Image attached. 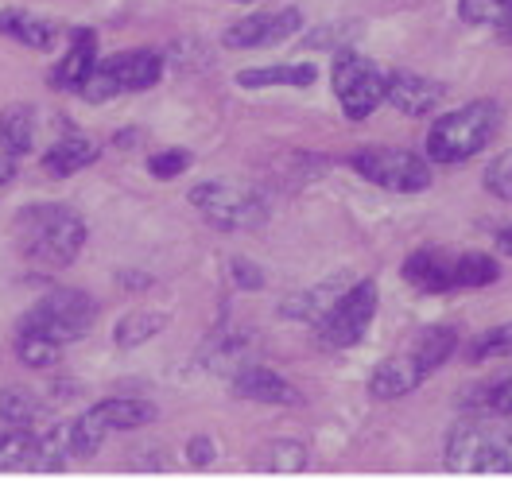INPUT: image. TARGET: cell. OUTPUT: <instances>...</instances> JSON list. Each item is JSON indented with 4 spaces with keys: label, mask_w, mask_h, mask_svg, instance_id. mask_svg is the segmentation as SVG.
<instances>
[{
    "label": "cell",
    "mask_w": 512,
    "mask_h": 481,
    "mask_svg": "<svg viewBox=\"0 0 512 481\" xmlns=\"http://www.w3.org/2000/svg\"><path fill=\"white\" fill-rule=\"evenodd\" d=\"M12 233H16L20 257L39 268H66L78 260L86 245V222L59 202H35L28 210H20Z\"/></svg>",
    "instance_id": "cell-1"
},
{
    "label": "cell",
    "mask_w": 512,
    "mask_h": 481,
    "mask_svg": "<svg viewBox=\"0 0 512 481\" xmlns=\"http://www.w3.org/2000/svg\"><path fill=\"white\" fill-rule=\"evenodd\" d=\"M501 132V105L497 101H470L454 113H443L431 132H427V160L454 167V163L474 160L493 144V136Z\"/></svg>",
    "instance_id": "cell-2"
},
{
    "label": "cell",
    "mask_w": 512,
    "mask_h": 481,
    "mask_svg": "<svg viewBox=\"0 0 512 481\" xmlns=\"http://www.w3.org/2000/svg\"><path fill=\"white\" fill-rule=\"evenodd\" d=\"M447 470L512 474V431L493 416H466L447 435Z\"/></svg>",
    "instance_id": "cell-3"
},
{
    "label": "cell",
    "mask_w": 512,
    "mask_h": 481,
    "mask_svg": "<svg viewBox=\"0 0 512 481\" xmlns=\"http://www.w3.org/2000/svg\"><path fill=\"white\" fill-rule=\"evenodd\" d=\"M97 315H101V307H97L94 295H86V291L78 288H59L47 291L32 311L20 319L16 330L39 334V338H47L55 346H70V342H78V338H86L94 330Z\"/></svg>",
    "instance_id": "cell-4"
},
{
    "label": "cell",
    "mask_w": 512,
    "mask_h": 481,
    "mask_svg": "<svg viewBox=\"0 0 512 481\" xmlns=\"http://www.w3.org/2000/svg\"><path fill=\"white\" fill-rule=\"evenodd\" d=\"M163 78V55L160 51H148V47H136V51H125V55H113L105 63H97L90 70V78L82 82L78 97L86 101H113V97L125 94H140V90H152Z\"/></svg>",
    "instance_id": "cell-5"
},
{
    "label": "cell",
    "mask_w": 512,
    "mask_h": 481,
    "mask_svg": "<svg viewBox=\"0 0 512 481\" xmlns=\"http://www.w3.org/2000/svg\"><path fill=\"white\" fill-rule=\"evenodd\" d=\"M191 206L202 214V222L222 233H245L268 218L264 194L245 183H198L191 191Z\"/></svg>",
    "instance_id": "cell-6"
},
{
    "label": "cell",
    "mask_w": 512,
    "mask_h": 481,
    "mask_svg": "<svg viewBox=\"0 0 512 481\" xmlns=\"http://www.w3.org/2000/svg\"><path fill=\"white\" fill-rule=\"evenodd\" d=\"M156 419V404L136 400V396H109L94 404L78 423H70V447L74 454H94L109 435L117 431H140Z\"/></svg>",
    "instance_id": "cell-7"
},
{
    "label": "cell",
    "mask_w": 512,
    "mask_h": 481,
    "mask_svg": "<svg viewBox=\"0 0 512 481\" xmlns=\"http://www.w3.org/2000/svg\"><path fill=\"white\" fill-rule=\"evenodd\" d=\"M377 303H381V288L373 280H353L350 288L338 295V303L326 311L319 322V338L326 350H350L357 346L369 326L377 319Z\"/></svg>",
    "instance_id": "cell-8"
},
{
    "label": "cell",
    "mask_w": 512,
    "mask_h": 481,
    "mask_svg": "<svg viewBox=\"0 0 512 481\" xmlns=\"http://www.w3.org/2000/svg\"><path fill=\"white\" fill-rule=\"evenodd\" d=\"M353 171L392 194H416L431 187V160H423L408 148H365L353 156Z\"/></svg>",
    "instance_id": "cell-9"
},
{
    "label": "cell",
    "mask_w": 512,
    "mask_h": 481,
    "mask_svg": "<svg viewBox=\"0 0 512 481\" xmlns=\"http://www.w3.org/2000/svg\"><path fill=\"white\" fill-rule=\"evenodd\" d=\"M334 94L350 121H365L384 101V70L373 59L342 47L334 59Z\"/></svg>",
    "instance_id": "cell-10"
},
{
    "label": "cell",
    "mask_w": 512,
    "mask_h": 481,
    "mask_svg": "<svg viewBox=\"0 0 512 481\" xmlns=\"http://www.w3.org/2000/svg\"><path fill=\"white\" fill-rule=\"evenodd\" d=\"M307 20L299 8H280V12H256L245 16L237 24H229L222 35V43L229 51H256V47H276L299 32Z\"/></svg>",
    "instance_id": "cell-11"
},
{
    "label": "cell",
    "mask_w": 512,
    "mask_h": 481,
    "mask_svg": "<svg viewBox=\"0 0 512 481\" xmlns=\"http://www.w3.org/2000/svg\"><path fill=\"white\" fill-rule=\"evenodd\" d=\"M229 388L237 400H253V404H268V408H299L303 404V392L264 365H237Z\"/></svg>",
    "instance_id": "cell-12"
},
{
    "label": "cell",
    "mask_w": 512,
    "mask_h": 481,
    "mask_svg": "<svg viewBox=\"0 0 512 481\" xmlns=\"http://www.w3.org/2000/svg\"><path fill=\"white\" fill-rule=\"evenodd\" d=\"M443 94L447 90L435 78H423L416 70H392V74H384V101L396 113H404V117H427V113H435Z\"/></svg>",
    "instance_id": "cell-13"
},
{
    "label": "cell",
    "mask_w": 512,
    "mask_h": 481,
    "mask_svg": "<svg viewBox=\"0 0 512 481\" xmlns=\"http://www.w3.org/2000/svg\"><path fill=\"white\" fill-rule=\"evenodd\" d=\"M404 280L423 295L458 291V253L447 249H416L404 260Z\"/></svg>",
    "instance_id": "cell-14"
},
{
    "label": "cell",
    "mask_w": 512,
    "mask_h": 481,
    "mask_svg": "<svg viewBox=\"0 0 512 481\" xmlns=\"http://www.w3.org/2000/svg\"><path fill=\"white\" fill-rule=\"evenodd\" d=\"M94 66H97V35L90 32V28H74L66 55L59 59V66L51 70V86H55L59 94H78Z\"/></svg>",
    "instance_id": "cell-15"
},
{
    "label": "cell",
    "mask_w": 512,
    "mask_h": 481,
    "mask_svg": "<svg viewBox=\"0 0 512 481\" xmlns=\"http://www.w3.org/2000/svg\"><path fill=\"white\" fill-rule=\"evenodd\" d=\"M353 276L350 272H338V276H330V280H322L315 288L299 291V295H291L288 303L280 307V315L291 322H303V326H319L326 319V311L338 303V295L350 288Z\"/></svg>",
    "instance_id": "cell-16"
},
{
    "label": "cell",
    "mask_w": 512,
    "mask_h": 481,
    "mask_svg": "<svg viewBox=\"0 0 512 481\" xmlns=\"http://www.w3.org/2000/svg\"><path fill=\"white\" fill-rule=\"evenodd\" d=\"M458 350V334L450 330V326H423L416 338H412V346H408V361H412V369L419 373V381H427L435 369H443L450 357Z\"/></svg>",
    "instance_id": "cell-17"
},
{
    "label": "cell",
    "mask_w": 512,
    "mask_h": 481,
    "mask_svg": "<svg viewBox=\"0 0 512 481\" xmlns=\"http://www.w3.org/2000/svg\"><path fill=\"white\" fill-rule=\"evenodd\" d=\"M0 35H8L12 43H24L28 51H51L59 43L63 28L55 20H43L24 8H4L0 12Z\"/></svg>",
    "instance_id": "cell-18"
},
{
    "label": "cell",
    "mask_w": 512,
    "mask_h": 481,
    "mask_svg": "<svg viewBox=\"0 0 512 481\" xmlns=\"http://www.w3.org/2000/svg\"><path fill=\"white\" fill-rule=\"evenodd\" d=\"M97 156H101V148H97L94 136L70 129L66 136H59V140L51 144V152L43 156V171H47V175H55V179H66V175H74V171L90 167Z\"/></svg>",
    "instance_id": "cell-19"
},
{
    "label": "cell",
    "mask_w": 512,
    "mask_h": 481,
    "mask_svg": "<svg viewBox=\"0 0 512 481\" xmlns=\"http://www.w3.org/2000/svg\"><path fill=\"white\" fill-rule=\"evenodd\" d=\"M0 470H47L43 435H35V427H4L0 431Z\"/></svg>",
    "instance_id": "cell-20"
},
{
    "label": "cell",
    "mask_w": 512,
    "mask_h": 481,
    "mask_svg": "<svg viewBox=\"0 0 512 481\" xmlns=\"http://www.w3.org/2000/svg\"><path fill=\"white\" fill-rule=\"evenodd\" d=\"M419 385H423V381H419V373L412 369V361L400 353V357H384L381 365L373 369V377H369V396H377V400H400V396L416 392Z\"/></svg>",
    "instance_id": "cell-21"
},
{
    "label": "cell",
    "mask_w": 512,
    "mask_h": 481,
    "mask_svg": "<svg viewBox=\"0 0 512 481\" xmlns=\"http://www.w3.org/2000/svg\"><path fill=\"white\" fill-rule=\"evenodd\" d=\"M315 78H319V70L311 63L253 66V70H241V74H237V86H241V90H268V86H295V90H307Z\"/></svg>",
    "instance_id": "cell-22"
},
{
    "label": "cell",
    "mask_w": 512,
    "mask_h": 481,
    "mask_svg": "<svg viewBox=\"0 0 512 481\" xmlns=\"http://www.w3.org/2000/svg\"><path fill=\"white\" fill-rule=\"evenodd\" d=\"M462 408L470 416H493V419H509L512 416V369L509 373H497L493 381L470 388L462 396Z\"/></svg>",
    "instance_id": "cell-23"
},
{
    "label": "cell",
    "mask_w": 512,
    "mask_h": 481,
    "mask_svg": "<svg viewBox=\"0 0 512 481\" xmlns=\"http://www.w3.org/2000/svg\"><path fill=\"white\" fill-rule=\"evenodd\" d=\"M35 144V109L32 105H8L0 113V148L8 156H28Z\"/></svg>",
    "instance_id": "cell-24"
},
{
    "label": "cell",
    "mask_w": 512,
    "mask_h": 481,
    "mask_svg": "<svg viewBox=\"0 0 512 481\" xmlns=\"http://www.w3.org/2000/svg\"><path fill=\"white\" fill-rule=\"evenodd\" d=\"M47 416V404L35 396L32 388H4L0 392V419L4 427H35Z\"/></svg>",
    "instance_id": "cell-25"
},
{
    "label": "cell",
    "mask_w": 512,
    "mask_h": 481,
    "mask_svg": "<svg viewBox=\"0 0 512 481\" xmlns=\"http://www.w3.org/2000/svg\"><path fill=\"white\" fill-rule=\"evenodd\" d=\"M256 466L260 470H276V474H299V470H307V447L295 443V439H276V443L260 447Z\"/></svg>",
    "instance_id": "cell-26"
},
{
    "label": "cell",
    "mask_w": 512,
    "mask_h": 481,
    "mask_svg": "<svg viewBox=\"0 0 512 481\" xmlns=\"http://www.w3.org/2000/svg\"><path fill=\"white\" fill-rule=\"evenodd\" d=\"M466 357L481 365V361H505L512 357V322H501V326H489L481 330L478 338L466 346Z\"/></svg>",
    "instance_id": "cell-27"
},
{
    "label": "cell",
    "mask_w": 512,
    "mask_h": 481,
    "mask_svg": "<svg viewBox=\"0 0 512 481\" xmlns=\"http://www.w3.org/2000/svg\"><path fill=\"white\" fill-rule=\"evenodd\" d=\"M501 280V264L485 253H458V291L489 288Z\"/></svg>",
    "instance_id": "cell-28"
},
{
    "label": "cell",
    "mask_w": 512,
    "mask_h": 481,
    "mask_svg": "<svg viewBox=\"0 0 512 481\" xmlns=\"http://www.w3.org/2000/svg\"><path fill=\"white\" fill-rule=\"evenodd\" d=\"M167 319L163 315H152V311H136V315H125V319L117 322V346L121 350H132V346H140V342H148V338H156Z\"/></svg>",
    "instance_id": "cell-29"
},
{
    "label": "cell",
    "mask_w": 512,
    "mask_h": 481,
    "mask_svg": "<svg viewBox=\"0 0 512 481\" xmlns=\"http://www.w3.org/2000/svg\"><path fill=\"white\" fill-rule=\"evenodd\" d=\"M245 350H249V330H218L210 338V365L225 369V365H245Z\"/></svg>",
    "instance_id": "cell-30"
},
{
    "label": "cell",
    "mask_w": 512,
    "mask_h": 481,
    "mask_svg": "<svg viewBox=\"0 0 512 481\" xmlns=\"http://www.w3.org/2000/svg\"><path fill=\"white\" fill-rule=\"evenodd\" d=\"M63 346L39 338V334H28V330H16V357L28 365V369H51L59 361Z\"/></svg>",
    "instance_id": "cell-31"
},
{
    "label": "cell",
    "mask_w": 512,
    "mask_h": 481,
    "mask_svg": "<svg viewBox=\"0 0 512 481\" xmlns=\"http://www.w3.org/2000/svg\"><path fill=\"white\" fill-rule=\"evenodd\" d=\"M509 12V0H458V16L466 24H478V28H501L509 20Z\"/></svg>",
    "instance_id": "cell-32"
},
{
    "label": "cell",
    "mask_w": 512,
    "mask_h": 481,
    "mask_svg": "<svg viewBox=\"0 0 512 481\" xmlns=\"http://www.w3.org/2000/svg\"><path fill=\"white\" fill-rule=\"evenodd\" d=\"M191 167V152H183V148H167V152H156L152 160H148V171L156 175V179H175V175H183Z\"/></svg>",
    "instance_id": "cell-33"
},
{
    "label": "cell",
    "mask_w": 512,
    "mask_h": 481,
    "mask_svg": "<svg viewBox=\"0 0 512 481\" xmlns=\"http://www.w3.org/2000/svg\"><path fill=\"white\" fill-rule=\"evenodd\" d=\"M485 187L497 194V198L512 202V152H505V156H497V160L489 163V171H485Z\"/></svg>",
    "instance_id": "cell-34"
},
{
    "label": "cell",
    "mask_w": 512,
    "mask_h": 481,
    "mask_svg": "<svg viewBox=\"0 0 512 481\" xmlns=\"http://www.w3.org/2000/svg\"><path fill=\"white\" fill-rule=\"evenodd\" d=\"M229 272H233V284H237V288H245V291H256V288H264V272H260V268H256L253 260H233V264H229Z\"/></svg>",
    "instance_id": "cell-35"
},
{
    "label": "cell",
    "mask_w": 512,
    "mask_h": 481,
    "mask_svg": "<svg viewBox=\"0 0 512 481\" xmlns=\"http://www.w3.org/2000/svg\"><path fill=\"white\" fill-rule=\"evenodd\" d=\"M187 454H191V462L198 466V470H206L214 458H218V447H214V439H206V435H198V439H191V447H187Z\"/></svg>",
    "instance_id": "cell-36"
},
{
    "label": "cell",
    "mask_w": 512,
    "mask_h": 481,
    "mask_svg": "<svg viewBox=\"0 0 512 481\" xmlns=\"http://www.w3.org/2000/svg\"><path fill=\"white\" fill-rule=\"evenodd\" d=\"M12 179H16V156L4 152V156H0V187H8Z\"/></svg>",
    "instance_id": "cell-37"
},
{
    "label": "cell",
    "mask_w": 512,
    "mask_h": 481,
    "mask_svg": "<svg viewBox=\"0 0 512 481\" xmlns=\"http://www.w3.org/2000/svg\"><path fill=\"white\" fill-rule=\"evenodd\" d=\"M497 249H501L505 257H512V225H505V229H497Z\"/></svg>",
    "instance_id": "cell-38"
},
{
    "label": "cell",
    "mask_w": 512,
    "mask_h": 481,
    "mask_svg": "<svg viewBox=\"0 0 512 481\" xmlns=\"http://www.w3.org/2000/svg\"><path fill=\"white\" fill-rule=\"evenodd\" d=\"M501 32H505V35H509V39H512V12H509V20L501 24Z\"/></svg>",
    "instance_id": "cell-39"
},
{
    "label": "cell",
    "mask_w": 512,
    "mask_h": 481,
    "mask_svg": "<svg viewBox=\"0 0 512 481\" xmlns=\"http://www.w3.org/2000/svg\"><path fill=\"white\" fill-rule=\"evenodd\" d=\"M509 4H512V0H509Z\"/></svg>",
    "instance_id": "cell-40"
}]
</instances>
